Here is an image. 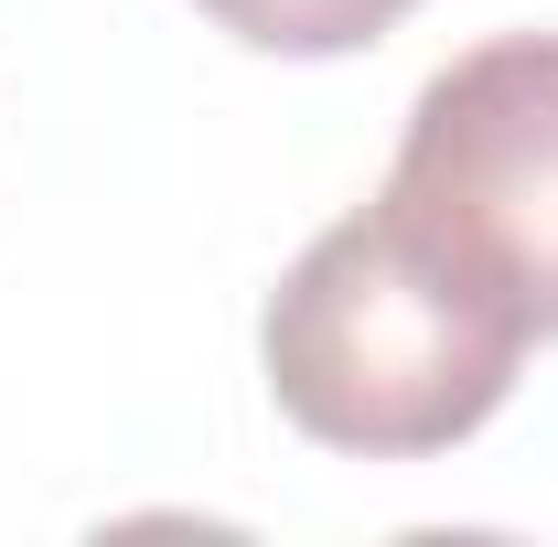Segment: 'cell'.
<instances>
[{
  "label": "cell",
  "instance_id": "obj_1",
  "mask_svg": "<svg viewBox=\"0 0 558 547\" xmlns=\"http://www.w3.org/2000/svg\"><path fill=\"white\" fill-rule=\"evenodd\" d=\"M526 343L537 333L440 236H418L387 194L344 226H323L258 323L279 418L323 451H365V462L473 440L505 409Z\"/></svg>",
  "mask_w": 558,
  "mask_h": 547
},
{
  "label": "cell",
  "instance_id": "obj_3",
  "mask_svg": "<svg viewBox=\"0 0 558 547\" xmlns=\"http://www.w3.org/2000/svg\"><path fill=\"white\" fill-rule=\"evenodd\" d=\"M194 11L258 54H354V44L398 33L418 0H194Z\"/></svg>",
  "mask_w": 558,
  "mask_h": 547
},
{
  "label": "cell",
  "instance_id": "obj_2",
  "mask_svg": "<svg viewBox=\"0 0 558 547\" xmlns=\"http://www.w3.org/2000/svg\"><path fill=\"white\" fill-rule=\"evenodd\" d=\"M387 205L537 343L558 333V33H494L418 86Z\"/></svg>",
  "mask_w": 558,
  "mask_h": 547
}]
</instances>
